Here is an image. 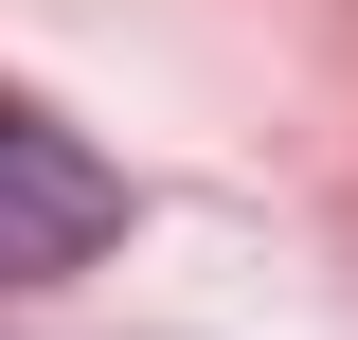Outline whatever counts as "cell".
I'll use <instances>...</instances> for the list:
<instances>
[{
  "label": "cell",
  "mask_w": 358,
  "mask_h": 340,
  "mask_svg": "<svg viewBox=\"0 0 358 340\" xmlns=\"http://www.w3.org/2000/svg\"><path fill=\"white\" fill-rule=\"evenodd\" d=\"M108 233H126V179L90 162L36 90H0V287H54V269H90Z\"/></svg>",
  "instance_id": "1"
}]
</instances>
